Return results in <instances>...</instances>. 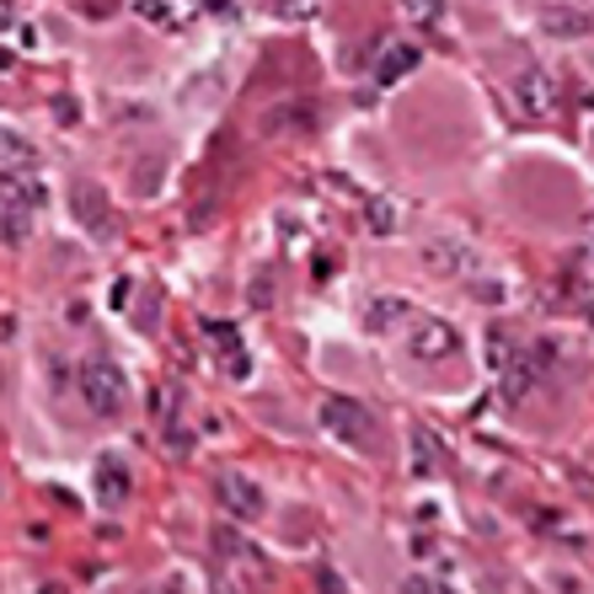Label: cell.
Wrapping results in <instances>:
<instances>
[{"label": "cell", "instance_id": "obj_18", "mask_svg": "<svg viewBox=\"0 0 594 594\" xmlns=\"http://www.w3.org/2000/svg\"><path fill=\"white\" fill-rule=\"evenodd\" d=\"M38 594H64V590H38Z\"/></svg>", "mask_w": 594, "mask_h": 594}, {"label": "cell", "instance_id": "obj_17", "mask_svg": "<svg viewBox=\"0 0 594 594\" xmlns=\"http://www.w3.org/2000/svg\"><path fill=\"white\" fill-rule=\"evenodd\" d=\"M590 241H594V214H590Z\"/></svg>", "mask_w": 594, "mask_h": 594}, {"label": "cell", "instance_id": "obj_13", "mask_svg": "<svg viewBox=\"0 0 594 594\" xmlns=\"http://www.w3.org/2000/svg\"><path fill=\"white\" fill-rule=\"evenodd\" d=\"M402 11H407V22L429 28V22H440V17H445V0H402Z\"/></svg>", "mask_w": 594, "mask_h": 594}, {"label": "cell", "instance_id": "obj_2", "mask_svg": "<svg viewBox=\"0 0 594 594\" xmlns=\"http://www.w3.org/2000/svg\"><path fill=\"white\" fill-rule=\"evenodd\" d=\"M75 391H81L87 413H97V417H119L123 407H129V375H123L108 354L81 359V370H75Z\"/></svg>", "mask_w": 594, "mask_h": 594}, {"label": "cell", "instance_id": "obj_15", "mask_svg": "<svg viewBox=\"0 0 594 594\" xmlns=\"http://www.w3.org/2000/svg\"><path fill=\"white\" fill-rule=\"evenodd\" d=\"M316 590H322V594H354L343 578H338V573H332V567H316Z\"/></svg>", "mask_w": 594, "mask_h": 594}, {"label": "cell", "instance_id": "obj_14", "mask_svg": "<svg viewBox=\"0 0 594 594\" xmlns=\"http://www.w3.org/2000/svg\"><path fill=\"white\" fill-rule=\"evenodd\" d=\"M396 594H440V584H434V578H423V573H407V578L396 584Z\"/></svg>", "mask_w": 594, "mask_h": 594}, {"label": "cell", "instance_id": "obj_19", "mask_svg": "<svg viewBox=\"0 0 594 594\" xmlns=\"http://www.w3.org/2000/svg\"><path fill=\"white\" fill-rule=\"evenodd\" d=\"M0 22H6V6H0Z\"/></svg>", "mask_w": 594, "mask_h": 594}, {"label": "cell", "instance_id": "obj_12", "mask_svg": "<svg viewBox=\"0 0 594 594\" xmlns=\"http://www.w3.org/2000/svg\"><path fill=\"white\" fill-rule=\"evenodd\" d=\"M209 338H214L220 349H231V375H246V359H241V338H236V328H220V322H209Z\"/></svg>", "mask_w": 594, "mask_h": 594}, {"label": "cell", "instance_id": "obj_3", "mask_svg": "<svg viewBox=\"0 0 594 594\" xmlns=\"http://www.w3.org/2000/svg\"><path fill=\"white\" fill-rule=\"evenodd\" d=\"M316 417H322V429H328L338 445H359V450L375 445V417H370V407L354 402V396H322Z\"/></svg>", "mask_w": 594, "mask_h": 594}, {"label": "cell", "instance_id": "obj_11", "mask_svg": "<svg viewBox=\"0 0 594 594\" xmlns=\"http://www.w3.org/2000/svg\"><path fill=\"white\" fill-rule=\"evenodd\" d=\"M6 167H32V145L22 134H11V129H0V172Z\"/></svg>", "mask_w": 594, "mask_h": 594}, {"label": "cell", "instance_id": "obj_4", "mask_svg": "<svg viewBox=\"0 0 594 594\" xmlns=\"http://www.w3.org/2000/svg\"><path fill=\"white\" fill-rule=\"evenodd\" d=\"M407 354H413L417 364H434V359L461 354V332L450 328V322H440V316H417L413 338H407Z\"/></svg>", "mask_w": 594, "mask_h": 594}, {"label": "cell", "instance_id": "obj_20", "mask_svg": "<svg viewBox=\"0 0 594 594\" xmlns=\"http://www.w3.org/2000/svg\"><path fill=\"white\" fill-rule=\"evenodd\" d=\"M440 594H450V590H445V584H440Z\"/></svg>", "mask_w": 594, "mask_h": 594}, {"label": "cell", "instance_id": "obj_7", "mask_svg": "<svg viewBox=\"0 0 594 594\" xmlns=\"http://www.w3.org/2000/svg\"><path fill=\"white\" fill-rule=\"evenodd\" d=\"M70 204H75V220L87 225L91 236H108V225H113V214H108V199L91 188V182H75L70 188Z\"/></svg>", "mask_w": 594, "mask_h": 594}, {"label": "cell", "instance_id": "obj_9", "mask_svg": "<svg viewBox=\"0 0 594 594\" xmlns=\"http://www.w3.org/2000/svg\"><path fill=\"white\" fill-rule=\"evenodd\" d=\"M417 60H423V49H413V43H391L386 54H381V64H375V81L381 87H396L402 75H413Z\"/></svg>", "mask_w": 594, "mask_h": 594}, {"label": "cell", "instance_id": "obj_6", "mask_svg": "<svg viewBox=\"0 0 594 594\" xmlns=\"http://www.w3.org/2000/svg\"><path fill=\"white\" fill-rule=\"evenodd\" d=\"M220 504H225V514H231V520L252 525V520H263L268 499H263V487H258L252 476L231 472V476H220Z\"/></svg>", "mask_w": 594, "mask_h": 594}, {"label": "cell", "instance_id": "obj_21", "mask_svg": "<svg viewBox=\"0 0 594 594\" xmlns=\"http://www.w3.org/2000/svg\"><path fill=\"white\" fill-rule=\"evenodd\" d=\"M0 64H6V60H0Z\"/></svg>", "mask_w": 594, "mask_h": 594}, {"label": "cell", "instance_id": "obj_5", "mask_svg": "<svg viewBox=\"0 0 594 594\" xmlns=\"http://www.w3.org/2000/svg\"><path fill=\"white\" fill-rule=\"evenodd\" d=\"M557 97H563L557 75L541 70V64H531V70L514 81V102H520V113H531V119H552V113H557Z\"/></svg>", "mask_w": 594, "mask_h": 594}, {"label": "cell", "instance_id": "obj_16", "mask_svg": "<svg viewBox=\"0 0 594 594\" xmlns=\"http://www.w3.org/2000/svg\"><path fill=\"white\" fill-rule=\"evenodd\" d=\"M140 594H182V584H150V590H140Z\"/></svg>", "mask_w": 594, "mask_h": 594}, {"label": "cell", "instance_id": "obj_8", "mask_svg": "<svg viewBox=\"0 0 594 594\" xmlns=\"http://www.w3.org/2000/svg\"><path fill=\"white\" fill-rule=\"evenodd\" d=\"M97 504H108V509L129 504V466H123L119 455L97 461Z\"/></svg>", "mask_w": 594, "mask_h": 594}, {"label": "cell", "instance_id": "obj_10", "mask_svg": "<svg viewBox=\"0 0 594 594\" xmlns=\"http://www.w3.org/2000/svg\"><path fill=\"white\" fill-rule=\"evenodd\" d=\"M402 322H413V305H407V300H375V305H370V328L375 332H391V328H402Z\"/></svg>", "mask_w": 594, "mask_h": 594}, {"label": "cell", "instance_id": "obj_1", "mask_svg": "<svg viewBox=\"0 0 594 594\" xmlns=\"http://www.w3.org/2000/svg\"><path fill=\"white\" fill-rule=\"evenodd\" d=\"M49 204V188L32 167H6L0 172V241L22 246L32 231V214Z\"/></svg>", "mask_w": 594, "mask_h": 594}]
</instances>
